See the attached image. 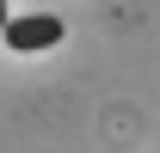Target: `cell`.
I'll use <instances>...</instances> for the list:
<instances>
[{"label":"cell","mask_w":160,"mask_h":153,"mask_svg":"<svg viewBox=\"0 0 160 153\" xmlns=\"http://www.w3.org/2000/svg\"><path fill=\"white\" fill-rule=\"evenodd\" d=\"M68 37V25L56 19V12H12V25H6V49H19V55H43V49H56V43Z\"/></svg>","instance_id":"cell-1"},{"label":"cell","mask_w":160,"mask_h":153,"mask_svg":"<svg viewBox=\"0 0 160 153\" xmlns=\"http://www.w3.org/2000/svg\"><path fill=\"white\" fill-rule=\"evenodd\" d=\"M6 25H12V12H6V0H0V37H6Z\"/></svg>","instance_id":"cell-2"}]
</instances>
